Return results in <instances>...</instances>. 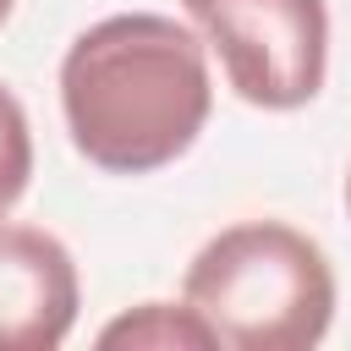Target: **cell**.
<instances>
[{
	"label": "cell",
	"mask_w": 351,
	"mask_h": 351,
	"mask_svg": "<svg viewBox=\"0 0 351 351\" xmlns=\"http://www.w3.org/2000/svg\"><path fill=\"white\" fill-rule=\"evenodd\" d=\"M214 104L208 60L192 27L159 11H121L82 27L60 60V110L71 148L110 176L176 165Z\"/></svg>",
	"instance_id": "6da1fadb"
},
{
	"label": "cell",
	"mask_w": 351,
	"mask_h": 351,
	"mask_svg": "<svg viewBox=\"0 0 351 351\" xmlns=\"http://www.w3.org/2000/svg\"><path fill=\"white\" fill-rule=\"evenodd\" d=\"M181 302L225 351H313L335 318V269L285 219H241L197 247Z\"/></svg>",
	"instance_id": "7a4b0ae2"
},
{
	"label": "cell",
	"mask_w": 351,
	"mask_h": 351,
	"mask_svg": "<svg viewBox=\"0 0 351 351\" xmlns=\"http://www.w3.org/2000/svg\"><path fill=\"white\" fill-rule=\"evenodd\" d=\"M230 88L258 110H302L329 71L324 0H181Z\"/></svg>",
	"instance_id": "3957f363"
},
{
	"label": "cell",
	"mask_w": 351,
	"mask_h": 351,
	"mask_svg": "<svg viewBox=\"0 0 351 351\" xmlns=\"http://www.w3.org/2000/svg\"><path fill=\"white\" fill-rule=\"evenodd\" d=\"M77 263L38 225H0V351H55L77 324Z\"/></svg>",
	"instance_id": "277c9868"
},
{
	"label": "cell",
	"mask_w": 351,
	"mask_h": 351,
	"mask_svg": "<svg viewBox=\"0 0 351 351\" xmlns=\"http://www.w3.org/2000/svg\"><path fill=\"white\" fill-rule=\"evenodd\" d=\"M99 346H132V351H208V324L181 302H143L99 329Z\"/></svg>",
	"instance_id": "5b68a950"
},
{
	"label": "cell",
	"mask_w": 351,
	"mask_h": 351,
	"mask_svg": "<svg viewBox=\"0 0 351 351\" xmlns=\"http://www.w3.org/2000/svg\"><path fill=\"white\" fill-rule=\"evenodd\" d=\"M33 181V132H27V110L22 99L0 82V219L16 208V197Z\"/></svg>",
	"instance_id": "8992f818"
},
{
	"label": "cell",
	"mask_w": 351,
	"mask_h": 351,
	"mask_svg": "<svg viewBox=\"0 0 351 351\" xmlns=\"http://www.w3.org/2000/svg\"><path fill=\"white\" fill-rule=\"evenodd\" d=\"M11 5H16V0H0V27H5V16H11Z\"/></svg>",
	"instance_id": "52a82bcc"
},
{
	"label": "cell",
	"mask_w": 351,
	"mask_h": 351,
	"mask_svg": "<svg viewBox=\"0 0 351 351\" xmlns=\"http://www.w3.org/2000/svg\"><path fill=\"white\" fill-rule=\"evenodd\" d=\"M346 214H351V176H346Z\"/></svg>",
	"instance_id": "ba28073f"
}]
</instances>
